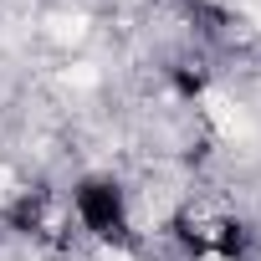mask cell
<instances>
[{"instance_id": "obj_1", "label": "cell", "mask_w": 261, "mask_h": 261, "mask_svg": "<svg viewBox=\"0 0 261 261\" xmlns=\"http://www.w3.org/2000/svg\"><path fill=\"white\" fill-rule=\"evenodd\" d=\"M77 210H82V220H87L102 241H128V230H123V195H118L113 185L87 179V185L77 190Z\"/></svg>"}, {"instance_id": "obj_2", "label": "cell", "mask_w": 261, "mask_h": 261, "mask_svg": "<svg viewBox=\"0 0 261 261\" xmlns=\"http://www.w3.org/2000/svg\"><path fill=\"white\" fill-rule=\"evenodd\" d=\"M179 92H200V72H179Z\"/></svg>"}]
</instances>
